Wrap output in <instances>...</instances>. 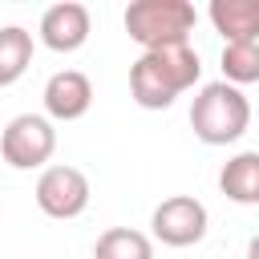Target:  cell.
Here are the masks:
<instances>
[{"label": "cell", "instance_id": "11", "mask_svg": "<svg viewBox=\"0 0 259 259\" xmlns=\"http://www.w3.org/2000/svg\"><path fill=\"white\" fill-rule=\"evenodd\" d=\"M32 61V32L20 24L0 28V85H16Z\"/></svg>", "mask_w": 259, "mask_h": 259}, {"label": "cell", "instance_id": "8", "mask_svg": "<svg viewBox=\"0 0 259 259\" xmlns=\"http://www.w3.org/2000/svg\"><path fill=\"white\" fill-rule=\"evenodd\" d=\"M89 105H93V85H89L85 73L61 69V73H53L45 81V109H49V117L77 121V117L89 113Z\"/></svg>", "mask_w": 259, "mask_h": 259}, {"label": "cell", "instance_id": "14", "mask_svg": "<svg viewBox=\"0 0 259 259\" xmlns=\"http://www.w3.org/2000/svg\"><path fill=\"white\" fill-rule=\"evenodd\" d=\"M247 259H259V235H255V239L247 243Z\"/></svg>", "mask_w": 259, "mask_h": 259}, {"label": "cell", "instance_id": "12", "mask_svg": "<svg viewBox=\"0 0 259 259\" xmlns=\"http://www.w3.org/2000/svg\"><path fill=\"white\" fill-rule=\"evenodd\" d=\"M93 259H154V243L134 227H109L97 235Z\"/></svg>", "mask_w": 259, "mask_h": 259}, {"label": "cell", "instance_id": "5", "mask_svg": "<svg viewBox=\"0 0 259 259\" xmlns=\"http://www.w3.org/2000/svg\"><path fill=\"white\" fill-rule=\"evenodd\" d=\"M36 206L49 219H77L89 206V178L77 166H45L36 178Z\"/></svg>", "mask_w": 259, "mask_h": 259}, {"label": "cell", "instance_id": "13", "mask_svg": "<svg viewBox=\"0 0 259 259\" xmlns=\"http://www.w3.org/2000/svg\"><path fill=\"white\" fill-rule=\"evenodd\" d=\"M223 81H231L235 89L239 85H251L259 81V40H243V45H223Z\"/></svg>", "mask_w": 259, "mask_h": 259}, {"label": "cell", "instance_id": "7", "mask_svg": "<svg viewBox=\"0 0 259 259\" xmlns=\"http://www.w3.org/2000/svg\"><path fill=\"white\" fill-rule=\"evenodd\" d=\"M40 40L53 53H77L89 40V8L77 4V0L45 8V16H40Z\"/></svg>", "mask_w": 259, "mask_h": 259}, {"label": "cell", "instance_id": "10", "mask_svg": "<svg viewBox=\"0 0 259 259\" xmlns=\"http://www.w3.org/2000/svg\"><path fill=\"white\" fill-rule=\"evenodd\" d=\"M219 190H223L231 202L255 206V202H259V150L235 154V158L223 166V174H219Z\"/></svg>", "mask_w": 259, "mask_h": 259}, {"label": "cell", "instance_id": "9", "mask_svg": "<svg viewBox=\"0 0 259 259\" xmlns=\"http://www.w3.org/2000/svg\"><path fill=\"white\" fill-rule=\"evenodd\" d=\"M210 24L227 45L259 40V0H210Z\"/></svg>", "mask_w": 259, "mask_h": 259}, {"label": "cell", "instance_id": "2", "mask_svg": "<svg viewBox=\"0 0 259 259\" xmlns=\"http://www.w3.org/2000/svg\"><path fill=\"white\" fill-rule=\"evenodd\" d=\"M190 125H194L198 142H206V146H231L251 125V101L231 81H210V85L198 89V97L190 105Z\"/></svg>", "mask_w": 259, "mask_h": 259}, {"label": "cell", "instance_id": "1", "mask_svg": "<svg viewBox=\"0 0 259 259\" xmlns=\"http://www.w3.org/2000/svg\"><path fill=\"white\" fill-rule=\"evenodd\" d=\"M202 65L198 53L190 45H174V49H154L142 53L130 69V93L142 109H170L178 93H186L198 81Z\"/></svg>", "mask_w": 259, "mask_h": 259}, {"label": "cell", "instance_id": "3", "mask_svg": "<svg viewBox=\"0 0 259 259\" xmlns=\"http://www.w3.org/2000/svg\"><path fill=\"white\" fill-rule=\"evenodd\" d=\"M194 4L186 0H134L125 8V32L130 40H138L146 53L154 49H174V45H190L194 32Z\"/></svg>", "mask_w": 259, "mask_h": 259}, {"label": "cell", "instance_id": "6", "mask_svg": "<svg viewBox=\"0 0 259 259\" xmlns=\"http://www.w3.org/2000/svg\"><path fill=\"white\" fill-rule=\"evenodd\" d=\"M206 223H210L206 219V206L198 198H190V194H174V198L158 202L154 206V219H150L154 239L166 243V247H194L206 235Z\"/></svg>", "mask_w": 259, "mask_h": 259}, {"label": "cell", "instance_id": "4", "mask_svg": "<svg viewBox=\"0 0 259 259\" xmlns=\"http://www.w3.org/2000/svg\"><path fill=\"white\" fill-rule=\"evenodd\" d=\"M53 150H57V130L40 113L12 117L4 138H0V154H4V162L12 170H36V166H45L53 158Z\"/></svg>", "mask_w": 259, "mask_h": 259}]
</instances>
